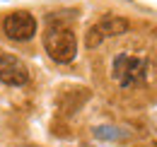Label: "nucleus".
<instances>
[{
    "label": "nucleus",
    "mask_w": 157,
    "mask_h": 147,
    "mask_svg": "<svg viewBox=\"0 0 157 147\" xmlns=\"http://www.w3.org/2000/svg\"><path fill=\"white\" fill-rule=\"evenodd\" d=\"M152 75V63L143 53H131L121 51L111 60V77L121 89H136L150 82Z\"/></svg>",
    "instance_id": "f257e3e1"
},
{
    "label": "nucleus",
    "mask_w": 157,
    "mask_h": 147,
    "mask_svg": "<svg viewBox=\"0 0 157 147\" xmlns=\"http://www.w3.org/2000/svg\"><path fill=\"white\" fill-rule=\"evenodd\" d=\"M44 48L51 55V60L70 63L78 55V39L73 34V29H68L65 24L48 19V27H46V34H44Z\"/></svg>",
    "instance_id": "f03ea898"
},
{
    "label": "nucleus",
    "mask_w": 157,
    "mask_h": 147,
    "mask_svg": "<svg viewBox=\"0 0 157 147\" xmlns=\"http://www.w3.org/2000/svg\"><path fill=\"white\" fill-rule=\"evenodd\" d=\"M2 32L12 41H29L36 34V19L27 10H15L2 19Z\"/></svg>",
    "instance_id": "7ed1b4c3"
},
{
    "label": "nucleus",
    "mask_w": 157,
    "mask_h": 147,
    "mask_svg": "<svg viewBox=\"0 0 157 147\" xmlns=\"http://www.w3.org/2000/svg\"><path fill=\"white\" fill-rule=\"evenodd\" d=\"M128 29H131L128 19H123V17H111V15H109V17L99 19L94 27H90L85 43H87V48H97V46L104 41V39L121 36V34H126Z\"/></svg>",
    "instance_id": "20e7f679"
},
{
    "label": "nucleus",
    "mask_w": 157,
    "mask_h": 147,
    "mask_svg": "<svg viewBox=\"0 0 157 147\" xmlns=\"http://www.w3.org/2000/svg\"><path fill=\"white\" fill-rule=\"evenodd\" d=\"M0 82L7 87H22L29 82V68L17 55L2 53L0 55Z\"/></svg>",
    "instance_id": "39448f33"
},
{
    "label": "nucleus",
    "mask_w": 157,
    "mask_h": 147,
    "mask_svg": "<svg viewBox=\"0 0 157 147\" xmlns=\"http://www.w3.org/2000/svg\"><path fill=\"white\" fill-rule=\"evenodd\" d=\"M126 135H128L126 130L111 128V126H97L94 128V138H99V140H123Z\"/></svg>",
    "instance_id": "423d86ee"
},
{
    "label": "nucleus",
    "mask_w": 157,
    "mask_h": 147,
    "mask_svg": "<svg viewBox=\"0 0 157 147\" xmlns=\"http://www.w3.org/2000/svg\"><path fill=\"white\" fill-rule=\"evenodd\" d=\"M29 147H32V145H29Z\"/></svg>",
    "instance_id": "0eeeda50"
}]
</instances>
